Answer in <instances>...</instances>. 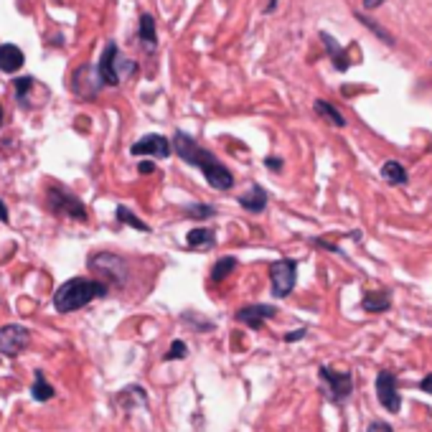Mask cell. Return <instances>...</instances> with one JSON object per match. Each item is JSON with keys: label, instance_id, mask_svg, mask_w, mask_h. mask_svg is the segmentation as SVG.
Returning <instances> with one entry per match:
<instances>
[{"label": "cell", "instance_id": "cell-1", "mask_svg": "<svg viewBox=\"0 0 432 432\" xmlns=\"http://www.w3.org/2000/svg\"><path fill=\"white\" fill-rule=\"evenodd\" d=\"M171 143H173V150L181 161H186L189 166L201 171L203 178H206V183H209L211 189L229 191L231 186H234V175H231L229 168L224 166L211 150H203L201 145H196V140L191 138V135H186L183 130H175Z\"/></svg>", "mask_w": 432, "mask_h": 432}, {"label": "cell", "instance_id": "cell-2", "mask_svg": "<svg viewBox=\"0 0 432 432\" xmlns=\"http://www.w3.org/2000/svg\"><path fill=\"white\" fill-rule=\"evenodd\" d=\"M110 293V285L105 280H89V278H71L64 285L56 287L54 293V308L59 313H74L89 305L92 300L105 298Z\"/></svg>", "mask_w": 432, "mask_h": 432}, {"label": "cell", "instance_id": "cell-3", "mask_svg": "<svg viewBox=\"0 0 432 432\" xmlns=\"http://www.w3.org/2000/svg\"><path fill=\"white\" fill-rule=\"evenodd\" d=\"M46 206H49L51 214L69 216L74 222H87L89 219L82 199H77L69 189H64L62 183H51L49 189H46Z\"/></svg>", "mask_w": 432, "mask_h": 432}, {"label": "cell", "instance_id": "cell-4", "mask_svg": "<svg viewBox=\"0 0 432 432\" xmlns=\"http://www.w3.org/2000/svg\"><path fill=\"white\" fill-rule=\"evenodd\" d=\"M89 270L105 280L107 285L122 287L127 282V262L115 252H97L89 257Z\"/></svg>", "mask_w": 432, "mask_h": 432}, {"label": "cell", "instance_id": "cell-5", "mask_svg": "<svg viewBox=\"0 0 432 432\" xmlns=\"http://www.w3.org/2000/svg\"><path fill=\"white\" fill-rule=\"evenodd\" d=\"M270 282H272V295H275V298H287V295L295 290V282H298V262L290 257L272 262Z\"/></svg>", "mask_w": 432, "mask_h": 432}, {"label": "cell", "instance_id": "cell-6", "mask_svg": "<svg viewBox=\"0 0 432 432\" xmlns=\"http://www.w3.org/2000/svg\"><path fill=\"white\" fill-rule=\"evenodd\" d=\"M122 59H120V49L117 43L110 41L105 46V51H102V56H99V64H97V71H99V79H102V84H107V87H117L120 79H122V69L127 71H135L133 62L127 64V66H122Z\"/></svg>", "mask_w": 432, "mask_h": 432}, {"label": "cell", "instance_id": "cell-7", "mask_svg": "<svg viewBox=\"0 0 432 432\" xmlns=\"http://www.w3.org/2000/svg\"><path fill=\"white\" fill-rule=\"evenodd\" d=\"M318 377L328 387V397H331L333 405H343L351 397V391H354V377H351V371H336L331 366H321Z\"/></svg>", "mask_w": 432, "mask_h": 432}, {"label": "cell", "instance_id": "cell-8", "mask_svg": "<svg viewBox=\"0 0 432 432\" xmlns=\"http://www.w3.org/2000/svg\"><path fill=\"white\" fill-rule=\"evenodd\" d=\"M31 343V331L21 323H8L0 326V354L8 359H15L28 349Z\"/></svg>", "mask_w": 432, "mask_h": 432}, {"label": "cell", "instance_id": "cell-9", "mask_svg": "<svg viewBox=\"0 0 432 432\" xmlns=\"http://www.w3.org/2000/svg\"><path fill=\"white\" fill-rule=\"evenodd\" d=\"M377 397L379 405L384 407L387 412L397 415L402 410V397H399V382L391 371H379L377 377Z\"/></svg>", "mask_w": 432, "mask_h": 432}, {"label": "cell", "instance_id": "cell-10", "mask_svg": "<svg viewBox=\"0 0 432 432\" xmlns=\"http://www.w3.org/2000/svg\"><path fill=\"white\" fill-rule=\"evenodd\" d=\"M278 315V308L275 305H265V303H254V305H244L237 310V318L239 323H244L247 328L252 331H259V328L265 326L267 318H275Z\"/></svg>", "mask_w": 432, "mask_h": 432}, {"label": "cell", "instance_id": "cell-11", "mask_svg": "<svg viewBox=\"0 0 432 432\" xmlns=\"http://www.w3.org/2000/svg\"><path fill=\"white\" fill-rule=\"evenodd\" d=\"M130 153L133 155H155V158H168V155L173 153V143L163 135H145V138H140L133 147H130Z\"/></svg>", "mask_w": 432, "mask_h": 432}, {"label": "cell", "instance_id": "cell-12", "mask_svg": "<svg viewBox=\"0 0 432 432\" xmlns=\"http://www.w3.org/2000/svg\"><path fill=\"white\" fill-rule=\"evenodd\" d=\"M26 64V54H23L15 43H3L0 46V71L3 74H15L23 69Z\"/></svg>", "mask_w": 432, "mask_h": 432}, {"label": "cell", "instance_id": "cell-13", "mask_svg": "<svg viewBox=\"0 0 432 432\" xmlns=\"http://www.w3.org/2000/svg\"><path fill=\"white\" fill-rule=\"evenodd\" d=\"M267 191L259 186V183H252V189L247 191V194L239 196V206H242L244 211H250V214H262V211L267 209Z\"/></svg>", "mask_w": 432, "mask_h": 432}, {"label": "cell", "instance_id": "cell-14", "mask_svg": "<svg viewBox=\"0 0 432 432\" xmlns=\"http://www.w3.org/2000/svg\"><path fill=\"white\" fill-rule=\"evenodd\" d=\"M138 38L143 43V49L147 54H153L158 49V31H155V18L150 13L140 15V28H138Z\"/></svg>", "mask_w": 432, "mask_h": 432}, {"label": "cell", "instance_id": "cell-15", "mask_svg": "<svg viewBox=\"0 0 432 432\" xmlns=\"http://www.w3.org/2000/svg\"><path fill=\"white\" fill-rule=\"evenodd\" d=\"M36 89H41V82L34 77H21L13 82L15 99H18V105H23V107H34V97H28V94H34Z\"/></svg>", "mask_w": 432, "mask_h": 432}, {"label": "cell", "instance_id": "cell-16", "mask_svg": "<svg viewBox=\"0 0 432 432\" xmlns=\"http://www.w3.org/2000/svg\"><path fill=\"white\" fill-rule=\"evenodd\" d=\"M361 308L366 313H384L391 308V295L387 290H374V293H366L361 300Z\"/></svg>", "mask_w": 432, "mask_h": 432}, {"label": "cell", "instance_id": "cell-17", "mask_svg": "<svg viewBox=\"0 0 432 432\" xmlns=\"http://www.w3.org/2000/svg\"><path fill=\"white\" fill-rule=\"evenodd\" d=\"M186 242L194 250H211L216 244V231L209 229V226H196V229H191L186 234Z\"/></svg>", "mask_w": 432, "mask_h": 432}, {"label": "cell", "instance_id": "cell-18", "mask_svg": "<svg viewBox=\"0 0 432 432\" xmlns=\"http://www.w3.org/2000/svg\"><path fill=\"white\" fill-rule=\"evenodd\" d=\"M382 178L387 183H391V186H405L410 173H407V168L399 161H387L382 166Z\"/></svg>", "mask_w": 432, "mask_h": 432}, {"label": "cell", "instance_id": "cell-19", "mask_svg": "<svg viewBox=\"0 0 432 432\" xmlns=\"http://www.w3.org/2000/svg\"><path fill=\"white\" fill-rule=\"evenodd\" d=\"M321 38H323V43H326V49H328V54H331V59H333L336 69L338 71L349 69V56H346V49H341L338 41H336L333 36H328L326 31H321Z\"/></svg>", "mask_w": 432, "mask_h": 432}, {"label": "cell", "instance_id": "cell-20", "mask_svg": "<svg viewBox=\"0 0 432 432\" xmlns=\"http://www.w3.org/2000/svg\"><path fill=\"white\" fill-rule=\"evenodd\" d=\"M313 110H315V115H321V117L328 120V122H331L333 127H343V125H346V117H343L341 112L336 110V105H331V102H326V99H315Z\"/></svg>", "mask_w": 432, "mask_h": 432}, {"label": "cell", "instance_id": "cell-21", "mask_svg": "<svg viewBox=\"0 0 432 432\" xmlns=\"http://www.w3.org/2000/svg\"><path fill=\"white\" fill-rule=\"evenodd\" d=\"M54 394H56V389L46 382L43 371L38 369L36 371L34 387H31V399H34V402H49V399H54Z\"/></svg>", "mask_w": 432, "mask_h": 432}, {"label": "cell", "instance_id": "cell-22", "mask_svg": "<svg viewBox=\"0 0 432 432\" xmlns=\"http://www.w3.org/2000/svg\"><path fill=\"white\" fill-rule=\"evenodd\" d=\"M237 257H222L216 259V265L211 267V282H224V280L229 278L231 272H234V267H237Z\"/></svg>", "mask_w": 432, "mask_h": 432}, {"label": "cell", "instance_id": "cell-23", "mask_svg": "<svg viewBox=\"0 0 432 432\" xmlns=\"http://www.w3.org/2000/svg\"><path fill=\"white\" fill-rule=\"evenodd\" d=\"M115 216H117V222H120V224H127V226H133V229L145 231V234H150V226H147V224L143 222V219H138V216H135L133 211L127 209V206H117Z\"/></svg>", "mask_w": 432, "mask_h": 432}, {"label": "cell", "instance_id": "cell-24", "mask_svg": "<svg viewBox=\"0 0 432 432\" xmlns=\"http://www.w3.org/2000/svg\"><path fill=\"white\" fill-rule=\"evenodd\" d=\"M356 18H359V21L363 23V26L369 28V31H371V34H374V36H377V38H382L384 43H389V46H391V43H394V36H391L389 31H387V28L379 26V23L374 21V18H369V15H363V13H356Z\"/></svg>", "mask_w": 432, "mask_h": 432}, {"label": "cell", "instance_id": "cell-25", "mask_svg": "<svg viewBox=\"0 0 432 432\" xmlns=\"http://www.w3.org/2000/svg\"><path fill=\"white\" fill-rule=\"evenodd\" d=\"M186 216L196 219V222H206V219L216 216V206H211V203H191V206H186Z\"/></svg>", "mask_w": 432, "mask_h": 432}, {"label": "cell", "instance_id": "cell-26", "mask_svg": "<svg viewBox=\"0 0 432 432\" xmlns=\"http://www.w3.org/2000/svg\"><path fill=\"white\" fill-rule=\"evenodd\" d=\"M186 356H189V346H186L183 341H173L163 359H166V361H178V359H186Z\"/></svg>", "mask_w": 432, "mask_h": 432}, {"label": "cell", "instance_id": "cell-27", "mask_svg": "<svg viewBox=\"0 0 432 432\" xmlns=\"http://www.w3.org/2000/svg\"><path fill=\"white\" fill-rule=\"evenodd\" d=\"M366 432H394V430H391L389 422H382V419H377V422H371Z\"/></svg>", "mask_w": 432, "mask_h": 432}, {"label": "cell", "instance_id": "cell-28", "mask_svg": "<svg viewBox=\"0 0 432 432\" xmlns=\"http://www.w3.org/2000/svg\"><path fill=\"white\" fill-rule=\"evenodd\" d=\"M305 333H308V328H298V331H293V333H285V338H282V341H285V343H295V341H300V338H303Z\"/></svg>", "mask_w": 432, "mask_h": 432}, {"label": "cell", "instance_id": "cell-29", "mask_svg": "<svg viewBox=\"0 0 432 432\" xmlns=\"http://www.w3.org/2000/svg\"><path fill=\"white\" fill-rule=\"evenodd\" d=\"M313 242L318 244V247H321V250H326V252H333V254H343V252L338 250V247H336V244L326 242V239H313Z\"/></svg>", "mask_w": 432, "mask_h": 432}, {"label": "cell", "instance_id": "cell-30", "mask_svg": "<svg viewBox=\"0 0 432 432\" xmlns=\"http://www.w3.org/2000/svg\"><path fill=\"white\" fill-rule=\"evenodd\" d=\"M265 166L270 168V171H275V173H278L280 168H282V158H278V155H270V158H265Z\"/></svg>", "mask_w": 432, "mask_h": 432}, {"label": "cell", "instance_id": "cell-31", "mask_svg": "<svg viewBox=\"0 0 432 432\" xmlns=\"http://www.w3.org/2000/svg\"><path fill=\"white\" fill-rule=\"evenodd\" d=\"M138 171H140L143 175H150V173L155 171V163H153V161H143V163L138 166Z\"/></svg>", "mask_w": 432, "mask_h": 432}, {"label": "cell", "instance_id": "cell-32", "mask_svg": "<svg viewBox=\"0 0 432 432\" xmlns=\"http://www.w3.org/2000/svg\"><path fill=\"white\" fill-rule=\"evenodd\" d=\"M419 389L427 391V394H432V374H427V377L419 382Z\"/></svg>", "mask_w": 432, "mask_h": 432}, {"label": "cell", "instance_id": "cell-33", "mask_svg": "<svg viewBox=\"0 0 432 432\" xmlns=\"http://www.w3.org/2000/svg\"><path fill=\"white\" fill-rule=\"evenodd\" d=\"M8 219H10V211H8L6 201L0 199V222H3V224H8Z\"/></svg>", "mask_w": 432, "mask_h": 432}, {"label": "cell", "instance_id": "cell-34", "mask_svg": "<svg viewBox=\"0 0 432 432\" xmlns=\"http://www.w3.org/2000/svg\"><path fill=\"white\" fill-rule=\"evenodd\" d=\"M384 0H363V10H377Z\"/></svg>", "mask_w": 432, "mask_h": 432}, {"label": "cell", "instance_id": "cell-35", "mask_svg": "<svg viewBox=\"0 0 432 432\" xmlns=\"http://www.w3.org/2000/svg\"><path fill=\"white\" fill-rule=\"evenodd\" d=\"M3 117H6V112H3V105H0V125H3Z\"/></svg>", "mask_w": 432, "mask_h": 432}]
</instances>
